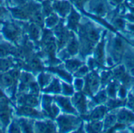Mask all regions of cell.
<instances>
[{"instance_id": "obj_1", "label": "cell", "mask_w": 134, "mask_h": 133, "mask_svg": "<svg viewBox=\"0 0 134 133\" xmlns=\"http://www.w3.org/2000/svg\"><path fill=\"white\" fill-rule=\"evenodd\" d=\"M78 28L80 37V52L82 57L85 58L93 51L96 43L100 39L101 29L90 21L79 24Z\"/></svg>"}, {"instance_id": "obj_2", "label": "cell", "mask_w": 134, "mask_h": 133, "mask_svg": "<svg viewBox=\"0 0 134 133\" xmlns=\"http://www.w3.org/2000/svg\"><path fill=\"white\" fill-rule=\"evenodd\" d=\"M127 49L128 45L124 37H122L121 35H116L110 39L108 51L110 57L113 59L114 62H120Z\"/></svg>"}, {"instance_id": "obj_3", "label": "cell", "mask_w": 134, "mask_h": 133, "mask_svg": "<svg viewBox=\"0 0 134 133\" xmlns=\"http://www.w3.org/2000/svg\"><path fill=\"white\" fill-rule=\"evenodd\" d=\"M57 123L60 128V132H67L79 128L81 120L71 115H61L57 118Z\"/></svg>"}, {"instance_id": "obj_4", "label": "cell", "mask_w": 134, "mask_h": 133, "mask_svg": "<svg viewBox=\"0 0 134 133\" xmlns=\"http://www.w3.org/2000/svg\"><path fill=\"white\" fill-rule=\"evenodd\" d=\"M100 84V78L99 77L97 73L95 70L90 74H88L86 77V82L84 86V93L93 96L94 93L97 92Z\"/></svg>"}, {"instance_id": "obj_5", "label": "cell", "mask_w": 134, "mask_h": 133, "mask_svg": "<svg viewBox=\"0 0 134 133\" xmlns=\"http://www.w3.org/2000/svg\"><path fill=\"white\" fill-rule=\"evenodd\" d=\"M2 31L5 36L8 39L14 43H17L18 40H20V39L21 38V30L20 27L16 24H6L4 26Z\"/></svg>"}, {"instance_id": "obj_6", "label": "cell", "mask_w": 134, "mask_h": 133, "mask_svg": "<svg viewBox=\"0 0 134 133\" xmlns=\"http://www.w3.org/2000/svg\"><path fill=\"white\" fill-rule=\"evenodd\" d=\"M90 6V10L100 17L106 15L109 11V5L107 0H92Z\"/></svg>"}, {"instance_id": "obj_7", "label": "cell", "mask_w": 134, "mask_h": 133, "mask_svg": "<svg viewBox=\"0 0 134 133\" xmlns=\"http://www.w3.org/2000/svg\"><path fill=\"white\" fill-rule=\"evenodd\" d=\"M11 116V109L9 102L4 97L0 98V121L3 127H6L9 122Z\"/></svg>"}, {"instance_id": "obj_8", "label": "cell", "mask_w": 134, "mask_h": 133, "mask_svg": "<svg viewBox=\"0 0 134 133\" xmlns=\"http://www.w3.org/2000/svg\"><path fill=\"white\" fill-rule=\"evenodd\" d=\"M72 103L74 104L75 107H76V109L81 114H87L88 105H87L86 95L84 93L78 92L75 95H74L72 98Z\"/></svg>"}, {"instance_id": "obj_9", "label": "cell", "mask_w": 134, "mask_h": 133, "mask_svg": "<svg viewBox=\"0 0 134 133\" xmlns=\"http://www.w3.org/2000/svg\"><path fill=\"white\" fill-rule=\"evenodd\" d=\"M108 111L107 106H100L96 107L90 114H82V118L87 121H100L104 118Z\"/></svg>"}, {"instance_id": "obj_10", "label": "cell", "mask_w": 134, "mask_h": 133, "mask_svg": "<svg viewBox=\"0 0 134 133\" xmlns=\"http://www.w3.org/2000/svg\"><path fill=\"white\" fill-rule=\"evenodd\" d=\"M17 114L18 115H24L27 117H36V118H43L44 117L48 116L47 114H44L42 113H39L34 107L27 106H21L17 109Z\"/></svg>"}, {"instance_id": "obj_11", "label": "cell", "mask_w": 134, "mask_h": 133, "mask_svg": "<svg viewBox=\"0 0 134 133\" xmlns=\"http://www.w3.org/2000/svg\"><path fill=\"white\" fill-rule=\"evenodd\" d=\"M34 129L35 132H55L57 131L56 125L50 120L36 122Z\"/></svg>"}, {"instance_id": "obj_12", "label": "cell", "mask_w": 134, "mask_h": 133, "mask_svg": "<svg viewBox=\"0 0 134 133\" xmlns=\"http://www.w3.org/2000/svg\"><path fill=\"white\" fill-rule=\"evenodd\" d=\"M18 103L21 106L35 107L38 105V101L37 96H35L31 94L27 95L25 93H20L18 95Z\"/></svg>"}, {"instance_id": "obj_13", "label": "cell", "mask_w": 134, "mask_h": 133, "mask_svg": "<svg viewBox=\"0 0 134 133\" xmlns=\"http://www.w3.org/2000/svg\"><path fill=\"white\" fill-rule=\"evenodd\" d=\"M116 115H117V121L119 123L127 125L134 122V114L126 109L120 110Z\"/></svg>"}, {"instance_id": "obj_14", "label": "cell", "mask_w": 134, "mask_h": 133, "mask_svg": "<svg viewBox=\"0 0 134 133\" xmlns=\"http://www.w3.org/2000/svg\"><path fill=\"white\" fill-rule=\"evenodd\" d=\"M105 34L106 32H104L100 42L97 45L96 48L93 50V53H94V58L101 65H103L104 63V43H105Z\"/></svg>"}, {"instance_id": "obj_15", "label": "cell", "mask_w": 134, "mask_h": 133, "mask_svg": "<svg viewBox=\"0 0 134 133\" xmlns=\"http://www.w3.org/2000/svg\"><path fill=\"white\" fill-rule=\"evenodd\" d=\"M55 99L64 112L68 113V114H76V113H77L76 110L72 106V104L71 103V101L68 98L63 97V96H56Z\"/></svg>"}, {"instance_id": "obj_16", "label": "cell", "mask_w": 134, "mask_h": 133, "mask_svg": "<svg viewBox=\"0 0 134 133\" xmlns=\"http://www.w3.org/2000/svg\"><path fill=\"white\" fill-rule=\"evenodd\" d=\"M53 7L62 17H65L71 9V5L68 1H57L53 3Z\"/></svg>"}, {"instance_id": "obj_17", "label": "cell", "mask_w": 134, "mask_h": 133, "mask_svg": "<svg viewBox=\"0 0 134 133\" xmlns=\"http://www.w3.org/2000/svg\"><path fill=\"white\" fill-rule=\"evenodd\" d=\"M17 80H15L9 73H0V86L2 88L13 87L15 88V85Z\"/></svg>"}, {"instance_id": "obj_18", "label": "cell", "mask_w": 134, "mask_h": 133, "mask_svg": "<svg viewBox=\"0 0 134 133\" xmlns=\"http://www.w3.org/2000/svg\"><path fill=\"white\" fill-rule=\"evenodd\" d=\"M80 21V15L75 10L71 9V12L68 17V28L73 30L76 31L79 27V23Z\"/></svg>"}, {"instance_id": "obj_19", "label": "cell", "mask_w": 134, "mask_h": 133, "mask_svg": "<svg viewBox=\"0 0 134 133\" xmlns=\"http://www.w3.org/2000/svg\"><path fill=\"white\" fill-rule=\"evenodd\" d=\"M27 61V63L25 65L26 69H27L29 70H32V71H41V70H42L43 65H42L41 61L39 60V58L38 57L32 56Z\"/></svg>"}, {"instance_id": "obj_20", "label": "cell", "mask_w": 134, "mask_h": 133, "mask_svg": "<svg viewBox=\"0 0 134 133\" xmlns=\"http://www.w3.org/2000/svg\"><path fill=\"white\" fill-rule=\"evenodd\" d=\"M79 49V43L76 39L75 35L73 34L68 43V47L66 50L69 55H75L78 53Z\"/></svg>"}, {"instance_id": "obj_21", "label": "cell", "mask_w": 134, "mask_h": 133, "mask_svg": "<svg viewBox=\"0 0 134 133\" xmlns=\"http://www.w3.org/2000/svg\"><path fill=\"white\" fill-rule=\"evenodd\" d=\"M16 49V48L14 46L11 45L10 43L2 42L0 43V57L4 58L5 56H8L10 54H13Z\"/></svg>"}, {"instance_id": "obj_22", "label": "cell", "mask_w": 134, "mask_h": 133, "mask_svg": "<svg viewBox=\"0 0 134 133\" xmlns=\"http://www.w3.org/2000/svg\"><path fill=\"white\" fill-rule=\"evenodd\" d=\"M48 70L58 74L60 77H62L64 80H65L68 83H71L72 81V77H71V74L69 73H68L65 69H62L61 67H51Z\"/></svg>"}, {"instance_id": "obj_23", "label": "cell", "mask_w": 134, "mask_h": 133, "mask_svg": "<svg viewBox=\"0 0 134 133\" xmlns=\"http://www.w3.org/2000/svg\"><path fill=\"white\" fill-rule=\"evenodd\" d=\"M126 103V101L125 99H111L108 101L106 102V106L108 110H113L115 109H117L119 107L125 106Z\"/></svg>"}, {"instance_id": "obj_24", "label": "cell", "mask_w": 134, "mask_h": 133, "mask_svg": "<svg viewBox=\"0 0 134 133\" xmlns=\"http://www.w3.org/2000/svg\"><path fill=\"white\" fill-rule=\"evenodd\" d=\"M104 125L100 121H92L86 126V131L88 132H100L103 130Z\"/></svg>"}, {"instance_id": "obj_25", "label": "cell", "mask_w": 134, "mask_h": 133, "mask_svg": "<svg viewBox=\"0 0 134 133\" xmlns=\"http://www.w3.org/2000/svg\"><path fill=\"white\" fill-rule=\"evenodd\" d=\"M21 131L25 132H33V121L30 119H20L17 121Z\"/></svg>"}, {"instance_id": "obj_26", "label": "cell", "mask_w": 134, "mask_h": 133, "mask_svg": "<svg viewBox=\"0 0 134 133\" xmlns=\"http://www.w3.org/2000/svg\"><path fill=\"white\" fill-rule=\"evenodd\" d=\"M44 91L46 93H55V94H59L61 92V88H60V81L57 79H53L52 83L44 89Z\"/></svg>"}, {"instance_id": "obj_27", "label": "cell", "mask_w": 134, "mask_h": 133, "mask_svg": "<svg viewBox=\"0 0 134 133\" xmlns=\"http://www.w3.org/2000/svg\"><path fill=\"white\" fill-rule=\"evenodd\" d=\"M119 81H117L116 80L114 81H110L108 83V88L106 90L108 95L111 98V99H115L116 97V93L119 90Z\"/></svg>"}, {"instance_id": "obj_28", "label": "cell", "mask_w": 134, "mask_h": 133, "mask_svg": "<svg viewBox=\"0 0 134 133\" xmlns=\"http://www.w3.org/2000/svg\"><path fill=\"white\" fill-rule=\"evenodd\" d=\"M82 65V62L79 59H69L65 62V67L69 72L75 73L80 66Z\"/></svg>"}, {"instance_id": "obj_29", "label": "cell", "mask_w": 134, "mask_h": 133, "mask_svg": "<svg viewBox=\"0 0 134 133\" xmlns=\"http://www.w3.org/2000/svg\"><path fill=\"white\" fill-rule=\"evenodd\" d=\"M108 100V94L107 91L104 90L100 91V92H98L93 98V103L94 106L96 105H99V104H102L106 103Z\"/></svg>"}, {"instance_id": "obj_30", "label": "cell", "mask_w": 134, "mask_h": 133, "mask_svg": "<svg viewBox=\"0 0 134 133\" xmlns=\"http://www.w3.org/2000/svg\"><path fill=\"white\" fill-rule=\"evenodd\" d=\"M27 31L29 32V35L31 39L35 41H37L38 39L39 35H40V28L37 24H30L27 28Z\"/></svg>"}, {"instance_id": "obj_31", "label": "cell", "mask_w": 134, "mask_h": 133, "mask_svg": "<svg viewBox=\"0 0 134 133\" xmlns=\"http://www.w3.org/2000/svg\"><path fill=\"white\" fill-rule=\"evenodd\" d=\"M117 122V115L116 114H108L106 116L104 122V129L108 131L110 128L114 126Z\"/></svg>"}, {"instance_id": "obj_32", "label": "cell", "mask_w": 134, "mask_h": 133, "mask_svg": "<svg viewBox=\"0 0 134 133\" xmlns=\"http://www.w3.org/2000/svg\"><path fill=\"white\" fill-rule=\"evenodd\" d=\"M14 65V60L8 58H0V72H5L11 69Z\"/></svg>"}, {"instance_id": "obj_33", "label": "cell", "mask_w": 134, "mask_h": 133, "mask_svg": "<svg viewBox=\"0 0 134 133\" xmlns=\"http://www.w3.org/2000/svg\"><path fill=\"white\" fill-rule=\"evenodd\" d=\"M52 101H53V98L49 97L48 95H44L42 98L43 109L45 110V111L48 116H49V112H50V109H51V106H52Z\"/></svg>"}, {"instance_id": "obj_34", "label": "cell", "mask_w": 134, "mask_h": 133, "mask_svg": "<svg viewBox=\"0 0 134 133\" xmlns=\"http://www.w3.org/2000/svg\"><path fill=\"white\" fill-rule=\"evenodd\" d=\"M50 81H51V76L49 74L42 73L38 76V84L41 88L46 86L49 83H50Z\"/></svg>"}, {"instance_id": "obj_35", "label": "cell", "mask_w": 134, "mask_h": 133, "mask_svg": "<svg viewBox=\"0 0 134 133\" xmlns=\"http://www.w3.org/2000/svg\"><path fill=\"white\" fill-rule=\"evenodd\" d=\"M58 17L54 13H51L48 16V18L46 21V24L48 28H53L58 24Z\"/></svg>"}, {"instance_id": "obj_36", "label": "cell", "mask_w": 134, "mask_h": 133, "mask_svg": "<svg viewBox=\"0 0 134 133\" xmlns=\"http://www.w3.org/2000/svg\"><path fill=\"white\" fill-rule=\"evenodd\" d=\"M113 78L112 71H104L100 76V83L102 85H105L106 84L111 81V79Z\"/></svg>"}, {"instance_id": "obj_37", "label": "cell", "mask_w": 134, "mask_h": 133, "mask_svg": "<svg viewBox=\"0 0 134 133\" xmlns=\"http://www.w3.org/2000/svg\"><path fill=\"white\" fill-rule=\"evenodd\" d=\"M112 24H113V26H115L117 29L121 30V31L124 30L125 26H126L125 21L120 17H113Z\"/></svg>"}, {"instance_id": "obj_38", "label": "cell", "mask_w": 134, "mask_h": 133, "mask_svg": "<svg viewBox=\"0 0 134 133\" xmlns=\"http://www.w3.org/2000/svg\"><path fill=\"white\" fill-rule=\"evenodd\" d=\"M20 83H23V84H27L28 86H29L30 83L34 81L33 76L31 74H30V73H20Z\"/></svg>"}, {"instance_id": "obj_39", "label": "cell", "mask_w": 134, "mask_h": 133, "mask_svg": "<svg viewBox=\"0 0 134 133\" xmlns=\"http://www.w3.org/2000/svg\"><path fill=\"white\" fill-rule=\"evenodd\" d=\"M88 72H89V67L86 65H82L75 72V76L77 77H82L86 76L88 74Z\"/></svg>"}, {"instance_id": "obj_40", "label": "cell", "mask_w": 134, "mask_h": 133, "mask_svg": "<svg viewBox=\"0 0 134 133\" xmlns=\"http://www.w3.org/2000/svg\"><path fill=\"white\" fill-rule=\"evenodd\" d=\"M29 89H30V92H31V95H33L35 96H38V95L39 86L38 85V84L35 80L29 84Z\"/></svg>"}, {"instance_id": "obj_41", "label": "cell", "mask_w": 134, "mask_h": 133, "mask_svg": "<svg viewBox=\"0 0 134 133\" xmlns=\"http://www.w3.org/2000/svg\"><path fill=\"white\" fill-rule=\"evenodd\" d=\"M62 92L65 95H71L74 94V89L72 88V86L66 84V83H63L62 84Z\"/></svg>"}, {"instance_id": "obj_42", "label": "cell", "mask_w": 134, "mask_h": 133, "mask_svg": "<svg viewBox=\"0 0 134 133\" xmlns=\"http://www.w3.org/2000/svg\"><path fill=\"white\" fill-rule=\"evenodd\" d=\"M21 131L20 125L17 121H13L11 124V126L9 127V132H20Z\"/></svg>"}, {"instance_id": "obj_43", "label": "cell", "mask_w": 134, "mask_h": 133, "mask_svg": "<svg viewBox=\"0 0 134 133\" xmlns=\"http://www.w3.org/2000/svg\"><path fill=\"white\" fill-rule=\"evenodd\" d=\"M43 5H44V6H43V13H44V15L49 16V15H50L51 13H52V9H52L50 4H49L48 2H45Z\"/></svg>"}, {"instance_id": "obj_44", "label": "cell", "mask_w": 134, "mask_h": 133, "mask_svg": "<svg viewBox=\"0 0 134 133\" xmlns=\"http://www.w3.org/2000/svg\"><path fill=\"white\" fill-rule=\"evenodd\" d=\"M83 86H84V81L82 79H80L79 77L78 79H76L75 80V87L77 91H82V89L83 88Z\"/></svg>"}, {"instance_id": "obj_45", "label": "cell", "mask_w": 134, "mask_h": 133, "mask_svg": "<svg viewBox=\"0 0 134 133\" xmlns=\"http://www.w3.org/2000/svg\"><path fill=\"white\" fill-rule=\"evenodd\" d=\"M127 95V89H126V87L125 85L122 84V86H121L119 88V95L121 99H124L126 98Z\"/></svg>"}, {"instance_id": "obj_46", "label": "cell", "mask_w": 134, "mask_h": 133, "mask_svg": "<svg viewBox=\"0 0 134 133\" xmlns=\"http://www.w3.org/2000/svg\"><path fill=\"white\" fill-rule=\"evenodd\" d=\"M126 104L128 106V107L131 110H133L134 108V94L130 93L129 96H128V100L126 102Z\"/></svg>"}, {"instance_id": "obj_47", "label": "cell", "mask_w": 134, "mask_h": 133, "mask_svg": "<svg viewBox=\"0 0 134 133\" xmlns=\"http://www.w3.org/2000/svg\"><path fill=\"white\" fill-rule=\"evenodd\" d=\"M76 6L77 7L80 8V9H82L83 7V5L85 4V2L87 1V0H71Z\"/></svg>"}, {"instance_id": "obj_48", "label": "cell", "mask_w": 134, "mask_h": 133, "mask_svg": "<svg viewBox=\"0 0 134 133\" xmlns=\"http://www.w3.org/2000/svg\"><path fill=\"white\" fill-rule=\"evenodd\" d=\"M126 17L130 21L134 23V14H133V13H131V14H127V15H126Z\"/></svg>"}, {"instance_id": "obj_49", "label": "cell", "mask_w": 134, "mask_h": 133, "mask_svg": "<svg viewBox=\"0 0 134 133\" xmlns=\"http://www.w3.org/2000/svg\"><path fill=\"white\" fill-rule=\"evenodd\" d=\"M127 28H128V29H129L130 31H131V32H134V24H128Z\"/></svg>"}, {"instance_id": "obj_50", "label": "cell", "mask_w": 134, "mask_h": 133, "mask_svg": "<svg viewBox=\"0 0 134 133\" xmlns=\"http://www.w3.org/2000/svg\"><path fill=\"white\" fill-rule=\"evenodd\" d=\"M111 2H113V3H115V4H119V3H121L123 0H110Z\"/></svg>"}, {"instance_id": "obj_51", "label": "cell", "mask_w": 134, "mask_h": 133, "mask_svg": "<svg viewBox=\"0 0 134 133\" xmlns=\"http://www.w3.org/2000/svg\"><path fill=\"white\" fill-rule=\"evenodd\" d=\"M128 42H129L130 44H132V45L134 47V38L133 39H129V40H128Z\"/></svg>"}, {"instance_id": "obj_52", "label": "cell", "mask_w": 134, "mask_h": 133, "mask_svg": "<svg viewBox=\"0 0 134 133\" xmlns=\"http://www.w3.org/2000/svg\"><path fill=\"white\" fill-rule=\"evenodd\" d=\"M5 95H4V94H3V92L1 91V89H0V98H2V97H4Z\"/></svg>"}, {"instance_id": "obj_53", "label": "cell", "mask_w": 134, "mask_h": 133, "mask_svg": "<svg viewBox=\"0 0 134 133\" xmlns=\"http://www.w3.org/2000/svg\"><path fill=\"white\" fill-rule=\"evenodd\" d=\"M131 74H132V75H133V76H134V70H133V73H131Z\"/></svg>"}, {"instance_id": "obj_54", "label": "cell", "mask_w": 134, "mask_h": 133, "mask_svg": "<svg viewBox=\"0 0 134 133\" xmlns=\"http://www.w3.org/2000/svg\"><path fill=\"white\" fill-rule=\"evenodd\" d=\"M2 132V130H1V129H0V132Z\"/></svg>"}, {"instance_id": "obj_55", "label": "cell", "mask_w": 134, "mask_h": 133, "mask_svg": "<svg viewBox=\"0 0 134 133\" xmlns=\"http://www.w3.org/2000/svg\"><path fill=\"white\" fill-rule=\"evenodd\" d=\"M133 94H134V87H133Z\"/></svg>"}, {"instance_id": "obj_56", "label": "cell", "mask_w": 134, "mask_h": 133, "mask_svg": "<svg viewBox=\"0 0 134 133\" xmlns=\"http://www.w3.org/2000/svg\"><path fill=\"white\" fill-rule=\"evenodd\" d=\"M133 111H134V108H133Z\"/></svg>"}]
</instances>
